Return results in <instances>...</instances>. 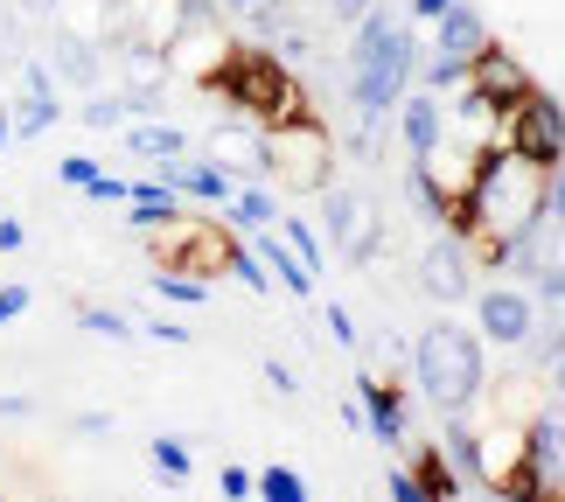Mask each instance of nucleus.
Here are the masks:
<instances>
[{"label": "nucleus", "instance_id": "obj_1", "mask_svg": "<svg viewBox=\"0 0 565 502\" xmlns=\"http://www.w3.org/2000/svg\"><path fill=\"white\" fill-rule=\"evenodd\" d=\"M350 29H356L350 35V113L363 119V133H377L398 113V98L412 92V77H419V35L391 0H371V14L350 21Z\"/></svg>", "mask_w": 565, "mask_h": 502}, {"label": "nucleus", "instance_id": "obj_2", "mask_svg": "<svg viewBox=\"0 0 565 502\" xmlns=\"http://www.w3.org/2000/svg\"><path fill=\"white\" fill-rule=\"evenodd\" d=\"M210 98H224V113L252 119V126H287L308 119V92H300L294 63L273 50V42H231L224 63L203 77Z\"/></svg>", "mask_w": 565, "mask_h": 502}, {"label": "nucleus", "instance_id": "obj_3", "mask_svg": "<svg viewBox=\"0 0 565 502\" xmlns=\"http://www.w3.org/2000/svg\"><path fill=\"white\" fill-rule=\"evenodd\" d=\"M545 182H552V168H537L531 154L489 147V154L475 161V182H468L475 245H503V237L545 224Z\"/></svg>", "mask_w": 565, "mask_h": 502}, {"label": "nucleus", "instance_id": "obj_4", "mask_svg": "<svg viewBox=\"0 0 565 502\" xmlns=\"http://www.w3.org/2000/svg\"><path fill=\"white\" fill-rule=\"evenodd\" d=\"M412 377H419L426 405H440L447 419H461V412L482 398V384H489L482 335L461 329V321H433V329L412 342Z\"/></svg>", "mask_w": 565, "mask_h": 502}, {"label": "nucleus", "instance_id": "obj_5", "mask_svg": "<svg viewBox=\"0 0 565 502\" xmlns=\"http://www.w3.org/2000/svg\"><path fill=\"white\" fill-rule=\"evenodd\" d=\"M266 168H273V182L315 195V189L335 182V140L321 133L315 113L308 119H287V126H266Z\"/></svg>", "mask_w": 565, "mask_h": 502}, {"label": "nucleus", "instance_id": "obj_6", "mask_svg": "<svg viewBox=\"0 0 565 502\" xmlns=\"http://www.w3.org/2000/svg\"><path fill=\"white\" fill-rule=\"evenodd\" d=\"M489 14L482 8H475V0H454V8L440 14V21H433V63H426V92H461V84H468V63L475 56H482L489 50Z\"/></svg>", "mask_w": 565, "mask_h": 502}, {"label": "nucleus", "instance_id": "obj_7", "mask_svg": "<svg viewBox=\"0 0 565 502\" xmlns=\"http://www.w3.org/2000/svg\"><path fill=\"white\" fill-rule=\"evenodd\" d=\"M147 237H154L161 266H182L195 279L231 273V258H237V231L231 224H195V216H175V224H161V231H147Z\"/></svg>", "mask_w": 565, "mask_h": 502}, {"label": "nucleus", "instance_id": "obj_8", "mask_svg": "<svg viewBox=\"0 0 565 502\" xmlns=\"http://www.w3.org/2000/svg\"><path fill=\"white\" fill-rule=\"evenodd\" d=\"M516 154H531L537 168H558L565 161V105L552 92H531L524 105H510V133H503Z\"/></svg>", "mask_w": 565, "mask_h": 502}, {"label": "nucleus", "instance_id": "obj_9", "mask_svg": "<svg viewBox=\"0 0 565 502\" xmlns=\"http://www.w3.org/2000/svg\"><path fill=\"white\" fill-rule=\"evenodd\" d=\"M321 237L350 258V266H371V252H377V216H371V203H363L356 189H321Z\"/></svg>", "mask_w": 565, "mask_h": 502}, {"label": "nucleus", "instance_id": "obj_10", "mask_svg": "<svg viewBox=\"0 0 565 502\" xmlns=\"http://www.w3.org/2000/svg\"><path fill=\"white\" fill-rule=\"evenodd\" d=\"M419 287L440 300V308H461V300H475V245L468 237H433V245L419 252Z\"/></svg>", "mask_w": 565, "mask_h": 502}, {"label": "nucleus", "instance_id": "obj_11", "mask_svg": "<svg viewBox=\"0 0 565 502\" xmlns=\"http://www.w3.org/2000/svg\"><path fill=\"white\" fill-rule=\"evenodd\" d=\"M537 329V300L524 287H482L475 293V335L495 349H524V335Z\"/></svg>", "mask_w": 565, "mask_h": 502}, {"label": "nucleus", "instance_id": "obj_12", "mask_svg": "<svg viewBox=\"0 0 565 502\" xmlns=\"http://www.w3.org/2000/svg\"><path fill=\"white\" fill-rule=\"evenodd\" d=\"M203 154L224 168L231 182H273V168H266V126H252V119H224L203 140Z\"/></svg>", "mask_w": 565, "mask_h": 502}, {"label": "nucleus", "instance_id": "obj_13", "mask_svg": "<svg viewBox=\"0 0 565 502\" xmlns=\"http://www.w3.org/2000/svg\"><path fill=\"white\" fill-rule=\"evenodd\" d=\"M50 77L56 84H71V92H98V77H105V42L98 35H84V29H50Z\"/></svg>", "mask_w": 565, "mask_h": 502}, {"label": "nucleus", "instance_id": "obj_14", "mask_svg": "<svg viewBox=\"0 0 565 502\" xmlns=\"http://www.w3.org/2000/svg\"><path fill=\"white\" fill-rule=\"evenodd\" d=\"M468 84H475L482 98H495L503 113H510V105H524V98L537 92V77L524 71V56H516V50H503V42H489V50L468 63Z\"/></svg>", "mask_w": 565, "mask_h": 502}, {"label": "nucleus", "instance_id": "obj_15", "mask_svg": "<svg viewBox=\"0 0 565 502\" xmlns=\"http://www.w3.org/2000/svg\"><path fill=\"white\" fill-rule=\"evenodd\" d=\"M154 174H161V182L182 195V203H210V210H224L231 195H237V182H231V174L216 168L210 154H175V161H154Z\"/></svg>", "mask_w": 565, "mask_h": 502}, {"label": "nucleus", "instance_id": "obj_16", "mask_svg": "<svg viewBox=\"0 0 565 502\" xmlns=\"http://www.w3.org/2000/svg\"><path fill=\"white\" fill-rule=\"evenodd\" d=\"M391 119H398V140H405L412 161H433V154H440V140H447V98L440 92H405Z\"/></svg>", "mask_w": 565, "mask_h": 502}, {"label": "nucleus", "instance_id": "obj_17", "mask_svg": "<svg viewBox=\"0 0 565 502\" xmlns=\"http://www.w3.org/2000/svg\"><path fill=\"white\" fill-rule=\"evenodd\" d=\"M356 405H363V426L377 432V447H405V391L398 384H384L363 370L356 377Z\"/></svg>", "mask_w": 565, "mask_h": 502}, {"label": "nucleus", "instance_id": "obj_18", "mask_svg": "<svg viewBox=\"0 0 565 502\" xmlns=\"http://www.w3.org/2000/svg\"><path fill=\"white\" fill-rule=\"evenodd\" d=\"M175 216H189V203L161 182V174H140L134 195H126V224H134V231H161V224H175Z\"/></svg>", "mask_w": 565, "mask_h": 502}, {"label": "nucleus", "instance_id": "obj_19", "mask_svg": "<svg viewBox=\"0 0 565 502\" xmlns=\"http://www.w3.org/2000/svg\"><path fill=\"white\" fill-rule=\"evenodd\" d=\"M524 447H531V461L565 489V398H552V405L524 426Z\"/></svg>", "mask_w": 565, "mask_h": 502}, {"label": "nucleus", "instance_id": "obj_20", "mask_svg": "<svg viewBox=\"0 0 565 502\" xmlns=\"http://www.w3.org/2000/svg\"><path fill=\"white\" fill-rule=\"evenodd\" d=\"M119 140H126V154L147 161V168L189 154V133H182V126H168V119H126V126H119Z\"/></svg>", "mask_w": 565, "mask_h": 502}, {"label": "nucleus", "instance_id": "obj_21", "mask_svg": "<svg viewBox=\"0 0 565 502\" xmlns=\"http://www.w3.org/2000/svg\"><path fill=\"white\" fill-rule=\"evenodd\" d=\"M140 113H154V105H140L134 92H84V105H77V126L84 133H119L126 119H140Z\"/></svg>", "mask_w": 565, "mask_h": 502}, {"label": "nucleus", "instance_id": "obj_22", "mask_svg": "<svg viewBox=\"0 0 565 502\" xmlns=\"http://www.w3.org/2000/svg\"><path fill=\"white\" fill-rule=\"evenodd\" d=\"M224 224H231V231H245V237L273 231V224H279V195H273L266 182H237V195L224 203Z\"/></svg>", "mask_w": 565, "mask_h": 502}, {"label": "nucleus", "instance_id": "obj_23", "mask_svg": "<svg viewBox=\"0 0 565 502\" xmlns=\"http://www.w3.org/2000/svg\"><path fill=\"white\" fill-rule=\"evenodd\" d=\"M252 252H258V258H266V273H273V287H287L294 300H315V273H308V266H300V258H294L287 245H279V231H258V237H252Z\"/></svg>", "mask_w": 565, "mask_h": 502}, {"label": "nucleus", "instance_id": "obj_24", "mask_svg": "<svg viewBox=\"0 0 565 502\" xmlns=\"http://www.w3.org/2000/svg\"><path fill=\"white\" fill-rule=\"evenodd\" d=\"M273 231H279V245H287V252L300 258V266H308V273L321 279V266H329V237H321V231L308 224V216H294V210H279V224H273Z\"/></svg>", "mask_w": 565, "mask_h": 502}, {"label": "nucleus", "instance_id": "obj_25", "mask_svg": "<svg viewBox=\"0 0 565 502\" xmlns=\"http://www.w3.org/2000/svg\"><path fill=\"white\" fill-rule=\"evenodd\" d=\"M412 474H419V489H426V502H447L454 489H461V474H454V461H447V447H412V461H405Z\"/></svg>", "mask_w": 565, "mask_h": 502}, {"label": "nucleus", "instance_id": "obj_26", "mask_svg": "<svg viewBox=\"0 0 565 502\" xmlns=\"http://www.w3.org/2000/svg\"><path fill=\"white\" fill-rule=\"evenodd\" d=\"M147 461H154V474H161V482H189L195 453H189V440H175V432H161V440H147Z\"/></svg>", "mask_w": 565, "mask_h": 502}, {"label": "nucleus", "instance_id": "obj_27", "mask_svg": "<svg viewBox=\"0 0 565 502\" xmlns=\"http://www.w3.org/2000/svg\"><path fill=\"white\" fill-rule=\"evenodd\" d=\"M77 329H84V335H98V342H140V329H134V321H126L119 308H92V300L77 308Z\"/></svg>", "mask_w": 565, "mask_h": 502}, {"label": "nucleus", "instance_id": "obj_28", "mask_svg": "<svg viewBox=\"0 0 565 502\" xmlns=\"http://www.w3.org/2000/svg\"><path fill=\"white\" fill-rule=\"evenodd\" d=\"M154 293L175 300V308H203V300H210V279H195V273H182V266H161V273H154Z\"/></svg>", "mask_w": 565, "mask_h": 502}, {"label": "nucleus", "instance_id": "obj_29", "mask_svg": "<svg viewBox=\"0 0 565 502\" xmlns=\"http://www.w3.org/2000/svg\"><path fill=\"white\" fill-rule=\"evenodd\" d=\"M258 502H308V482H300L294 468H258Z\"/></svg>", "mask_w": 565, "mask_h": 502}, {"label": "nucleus", "instance_id": "obj_30", "mask_svg": "<svg viewBox=\"0 0 565 502\" xmlns=\"http://www.w3.org/2000/svg\"><path fill=\"white\" fill-rule=\"evenodd\" d=\"M21 56H29V29H21V8L8 0L0 8V71H21Z\"/></svg>", "mask_w": 565, "mask_h": 502}, {"label": "nucleus", "instance_id": "obj_31", "mask_svg": "<svg viewBox=\"0 0 565 502\" xmlns=\"http://www.w3.org/2000/svg\"><path fill=\"white\" fill-rule=\"evenodd\" d=\"M231 273H237V287H252V293H266V287H273V273H266V258H258L252 245H237V258H231Z\"/></svg>", "mask_w": 565, "mask_h": 502}, {"label": "nucleus", "instance_id": "obj_32", "mask_svg": "<svg viewBox=\"0 0 565 502\" xmlns=\"http://www.w3.org/2000/svg\"><path fill=\"white\" fill-rule=\"evenodd\" d=\"M98 174H105V168H98L92 154H63V161H56V182H63V189H92Z\"/></svg>", "mask_w": 565, "mask_h": 502}, {"label": "nucleus", "instance_id": "obj_33", "mask_svg": "<svg viewBox=\"0 0 565 502\" xmlns=\"http://www.w3.org/2000/svg\"><path fill=\"white\" fill-rule=\"evenodd\" d=\"M273 8H287V0H216V14H224V21H245V29H252L258 14H273Z\"/></svg>", "mask_w": 565, "mask_h": 502}, {"label": "nucleus", "instance_id": "obj_34", "mask_svg": "<svg viewBox=\"0 0 565 502\" xmlns=\"http://www.w3.org/2000/svg\"><path fill=\"white\" fill-rule=\"evenodd\" d=\"M29 300H35V287H21V279H8V287H0V329L29 314Z\"/></svg>", "mask_w": 565, "mask_h": 502}, {"label": "nucleus", "instance_id": "obj_35", "mask_svg": "<svg viewBox=\"0 0 565 502\" xmlns=\"http://www.w3.org/2000/svg\"><path fill=\"white\" fill-rule=\"evenodd\" d=\"M545 224L565 231V161L552 168V182H545Z\"/></svg>", "mask_w": 565, "mask_h": 502}, {"label": "nucleus", "instance_id": "obj_36", "mask_svg": "<svg viewBox=\"0 0 565 502\" xmlns=\"http://www.w3.org/2000/svg\"><path fill=\"white\" fill-rule=\"evenodd\" d=\"M216 489H224V502H245V495L258 489V474H252V468H237V461H231L224 474H216Z\"/></svg>", "mask_w": 565, "mask_h": 502}, {"label": "nucleus", "instance_id": "obj_37", "mask_svg": "<svg viewBox=\"0 0 565 502\" xmlns=\"http://www.w3.org/2000/svg\"><path fill=\"white\" fill-rule=\"evenodd\" d=\"M321 321H329V335H335L342 349H356V342H363V335H356V314H350V308H321Z\"/></svg>", "mask_w": 565, "mask_h": 502}, {"label": "nucleus", "instance_id": "obj_38", "mask_svg": "<svg viewBox=\"0 0 565 502\" xmlns=\"http://www.w3.org/2000/svg\"><path fill=\"white\" fill-rule=\"evenodd\" d=\"M84 195H92V203H126V195H134V182H119V174H98Z\"/></svg>", "mask_w": 565, "mask_h": 502}, {"label": "nucleus", "instance_id": "obj_39", "mask_svg": "<svg viewBox=\"0 0 565 502\" xmlns=\"http://www.w3.org/2000/svg\"><path fill=\"white\" fill-rule=\"evenodd\" d=\"M391 502H426V489H419L412 468H391Z\"/></svg>", "mask_w": 565, "mask_h": 502}, {"label": "nucleus", "instance_id": "obj_40", "mask_svg": "<svg viewBox=\"0 0 565 502\" xmlns=\"http://www.w3.org/2000/svg\"><path fill=\"white\" fill-rule=\"evenodd\" d=\"M147 342H161V349H182V342H189V329H182V321H147Z\"/></svg>", "mask_w": 565, "mask_h": 502}, {"label": "nucleus", "instance_id": "obj_41", "mask_svg": "<svg viewBox=\"0 0 565 502\" xmlns=\"http://www.w3.org/2000/svg\"><path fill=\"white\" fill-rule=\"evenodd\" d=\"M21 245H29V224H21V216H8V210H0V252H21Z\"/></svg>", "mask_w": 565, "mask_h": 502}, {"label": "nucleus", "instance_id": "obj_42", "mask_svg": "<svg viewBox=\"0 0 565 502\" xmlns=\"http://www.w3.org/2000/svg\"><path fill=\"white\" fill-rule=\"evenodd\" d=\"M405 8H412V21H426V29H433V21L454 8V0H405Z\"/></svg>", "mask_w": 565, "mask_h": 502}, {"label": "nucleus", "instance_id": "obj_43", "mask_svg": "<svg viewBox=\"0 0 565 502\" xmlns=\"http://www.w3.org/2000/svg\"><path fill=\"white\" fill-rule=\"evenodd\" d=\"M266 384L279 391V398H294V391H300V384H294V370H287V363H266Z\"/></svg>", "mask_w": 565, "mask_h": 502}, {"label": "nucleus", "instance_id": "obj_44", "mask_svg": "<svg viewBox=\"0 0 565 502\" xmlns=\"http://www.w3.org/2000/svg\"><path fill=\"white\" fill-rule=\"evenodd\" d=\"M329 14L335 21H363V14H371V0H329Z\"/></svg>", "mask_w": 565, "mask_h": 502}, {"label": "nucleus", "instance_id": "obj_45", "mask_svg": "<svg viewBox=\"0 0 565 502\" xmlns=\"http://www.w3.org/2000/svg\"><path fill=\"white\" fill-rule=\"evenodd\" d=\"M35 412V398H0V419H29Z\"/></svg>", "mask_w": 565, "mask_h": 502}, {"label": "nucleus", "instance_id": "obj_46", "mask_svg": "<svg viewBox=\"0 0 565 502\" xmlns=\"http://www.w3.org/2000/svg\"><path fill=\"white\" fill-rule=\"evenodd\" d=\"M545 377H552V398H565V356H552V363H545Z\"/></svg>", "mask_w": 565, "mask_h": 502}, {"label": "nucleus", "instance_id": "obj_47", "mask_svg": "<svg viewBox=\"0 0 565 502\" xmlns=\"http://www.w3.org/2000/svg\"><path fill=\"white\" fill-rule=\"evenodd\" d=\"M8 140H14V113H8V98H0V154H8Z\"/></svg>", "mask_w": 565, "mask_h": 502}, {"label": "nucleus", "instance_id": "obj_48", "mask_svg": "<svg viewBox=\"0 0 565 502\" xmlns=\"http://www.w3.org/2000/svg\"><path fill=\"white\" fill-rule=\"evenodd\" d=\"M21 14H56V0H14Z\"/></svg>", "mask_w": 565, "mask_h": 502}, {"label": "nucleus", "instance_id": "obj_49", "mask_svg": "<svg viewBox=\"0 0 565 502\" xmlns=\"http://www.w3.org/2000/svg\"><path fill=\"white\" fill-rule=\"evenodd\" d=\"M245 502H252V495H245Z\"/></svg>", "mask_w": 565, "mask_h": 502}]
</instances>
